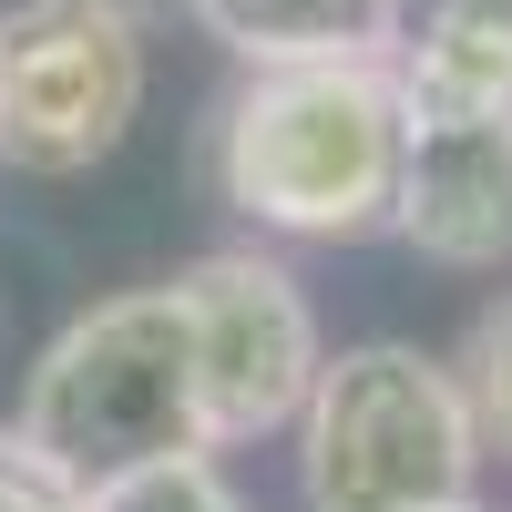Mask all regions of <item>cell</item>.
Returning <instances> with one entry per match:
<instances>
[{"instance_id": "cell-1", "label": "cell", "mask_w": 512, "mask_h": 512, "mask_svg": "<svg viewBox=\"0 0 512 512\" xmlns=\"http://www.w3.org/2000/svg\"><path fill=\"white\" fill-rule=\"evenodd\" d=\"M216 205L267 236L359 246L390 226L400 195V93L379 62H297L246 72L205 134Z\"/></svg>"}, {"instance_id": "cell-2", "label": "cell", "mask_w": 512, "mask_h": 512, "mask_svg": "<svg viewBox=\"0 0 512 512\" xmlns=\"http://www.w3.org/2000/svg\"><path fill=\"white\" fill-rule=\"evenodd\" d=\"M21 441L72 492L134 482L154 461H195L205 390H195V338L175 287H123L103 308H82L21 390Z\"/></svg>"}, {"instance_id": "cell-3", "label": "cell", "mask_w": 512, "mask_h": 512, "mask_svg": "<svg viewBox=\"0 0 512 512\" xmlns=\"http://www.w3.org/2000/svg\"><path fill=\"white\" fill-rule=\"evenodd\" d=\"M472 400L451 359L410 338H359L318 359V390L297 410V492L308 512H461L472 502Z\"/></svg>"}, {"instance_id": "cell-4", "label": "cell", "mask_w": 512, "mask_h": 512, "mask_svg": "<svg viewBox=\"0 0 512 512\" xmlns=\"http://www.w3.org/2000/svg\"><path fill=\"white\" fill-rule=\"evenodd\" d=\"M144 113V21L123 0H11L0 11V164L93 175Z\"/></svg>"}, {"instance_id": "cell-5", "label": "cell", "mask_w": 512, "mask_h": 512, "mask_svg": "<svg viewBox=\"0 0 512 512\" xmlns=\"http://www.w3.org/2000/svg\"><path fill=\"white\" fill-rule=\"evenodd\" d=\"M185 308L195 338V390H205V451H236V441H267L297 431V410L318 390V308L277 256L256 246H216L195 267L164 277Z\"/></svg>"}, {"instance_id": "cell-6", "label": "cell", "mask_w": 512, "mask_h": 512, "mask_svg": "<svg viewBox=\"0 0 512 512\" xmlns=\"http://www.w3.org/2000/svg\"><path fill=\"white\" fill-rule=\"evenodd\" d=\"M390 236L431 267L512 256V103L492 113H400V195Z\"/></svg>"}, {"instance_id": "cell-7", "label": "cell", "mask_w": 512, "mask_h": 512, "mask_svg": "<svg viewBox=\"0 0 512 512\" xmlns=\"http://www.w3.org/2000/svg\"><path fill=\"white\" fill-rule=\"evenodd\" d=\"M400 113H492L512 103V0H400L390 41Z\"/></svg>"}, {"instance_id": "cell-8", "label": "cell", "mask_w": 512, "mask_h": 512, "mask_svg": "<svg viewBox=\"0 0 512 512\" xmlns=\"http://www.w3.org/2000/svg\"><path fill=\"white\" fill-rule=\"evenodd\" d=\"M205 41H226L246 72L297 62H390L400 0H185Z\"/></svg>"}, {"instance_id": "cell-9", "label": "cell", "mask_w": 512, "mask_h": 512, "mask_svg": "<svg viewBox=\"0 0 512 512\" xmlns=\"http://www.w3.org/2000/svg\"><path fill=\"white\" fill-rule=\"evenodd\" d=\"M451 379H461V400H472V431H482V451H512V297L472 318V338H461Z\"/></svg>"}, {"instance_id": "cell-10", "label": "cell", "mask_w": 512, "mask_h": 512, "mask_svg": "<svg viewBox=\"0 0 512 512\" xmlns=\"http://www.w3.org/2000/svg\"><path fill=\"white\" fill-rule=\"evenodd\" d=\"M93 512H256V502L216 472V451H195V461H154L134 482H103Z\"/></svg>"}, {"instance_id": "cell-11", "label": "cell", "mask_w": 512, "mask_h": 512, "mask_svg": "<svg viewBox=\"0 0 512 512\" xmlns=\"http://www.w3.org/2000/svg\"><path fill=\"white\" fill-rule=\"evenodd\" d=\"M0 512H93V492H72L21 431H0Z\"/></svg>"}, {"instance_id": "cell-12", "label": "cell", "mask_w": 512, "mask_h": 512, "mask_svg": "<svg viewBox=\"0 0 512 512\" xmlns=\"http://www.w3.org/2000/svg\"><path fill=\"white\" fill-rule=\"evenodd\" d=\"M123 11H144V0H123Z\"/></svg>"}, {"instance_id": "cell-13", "label": "cell", "mask_w": 512, "mask_h": 512, "mask_svg": "<svg viewBox=\"0 0 512 512\" xmlns=\"http://www.w3.org/2000/svg\"><path fill=\"white\" fill-rule=\"evenodd\" d=\"M461 512H482V502H461Z\"/></svg>"}]
</instances>
